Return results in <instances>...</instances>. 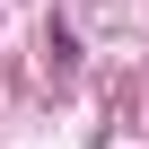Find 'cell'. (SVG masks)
Returning <instances> with one entry per match:
<instances>
[{
    "instance_id": "cell-1",
    "label": "cell",
    "mask_w": 149,
    "mask_h": 149,
    "mask_svg": "<svg viewBox=\"0 0 149 149\" xmlns=\"http://www.w3.org/2000/svg\"><path fill=\"white\" fill-rule=\"evenodd\" d=\"M44 53H53V79H70V26H44Z\"/></svg>"
}]
</instances>
